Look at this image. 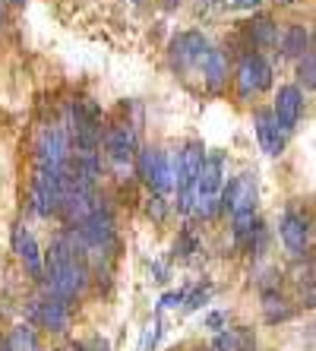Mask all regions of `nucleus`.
I'll list each match as a JSON object with an SVG mask.
<instances>
[{
  "instance_id": "f257e3e1",
  "label": "nucleus",
  "mask_w": 316,
  "mask_h": 351,
  "mask_svg": "<svg viewBox=\"0 0 316 351\" xmlns=\"http://www.w3.org/2000/svg\"><path fill=\"white\" fill-rule=\"evenodd\" d=\"M41 278L48 294L60 298V301H73L82 288L89 285V266L82 260L80 247L73 244V237H57L48 254H41Z\"/></svg>"
},
{
  "instance_id": "f03ea898",
  "label": "nucleus",
  "mask_w": 316,
  "mask_h": 351,
  "mask_svg": "<svg viewBox=\"0 0 316 351\" xmlns=\"http://www.w3.org/2000/svg\"><path fill=\"white\" fill-rule=\"evenodd\" d=\"M219 206L221 213H231L237 237L250 234L253 225H256V180H253V174H241L228 187H221Z\"/></svg>"
},
{
  "instance_id": "7ed1b4c3",
  "label": "nucleus",
  "mask_w": 316,
  "mask_h": 351,
  "mask_svg": "<svg viewBox=\"0 0 316 351\" xmlns=\"http://www.w3.org/2000/svg\"><path fill=\"white\" fill-rule=\"evenodd\" d=\"M225 187V156L221 152H209L203 156L199 165V178H196V199H193V213L212 219L215 213H221L219 196Z\"/></svg>"
},
{
  "instance_id": "20e7f679",
  "label": "nucleus",
  "mask_w": 316,
  "mask_h": 351,
  "mask_svg": "<svg viewBox=\"0 0 316 351\" xmlns=\"http://www.w3.org/2000/svg\"><path fill=\"white\" fill-rule=\"evenodd\" d=\"M206 146L199 139H190L178 152V178H174V196H178V213L190 215L196 199V178H199V165H203Z\"/></svg>"
},
{
  "instance_id": "39448f33",
  "label": "nucleus",
  "mask_w": 316,
  "mask_h": 351,
  "mask_svg": "<svg viewBox=\"0 0 316 351\" xmlns=\"http://www.w3.org/2000/svg\"><path fill=\"white\" fill-rule=\"evenodd\" d=\"M136 171L152 193L165 196L174 190V156L165 149H136Z\"/></svg>"
},
{
  "instance_id": "423d86ee",
  "label": "nucleus",
  "mask_w": 316,
  "mask_h": 351,
  "mask_svg": "<svg viewBox=\"0 0 316 351\" xmlns=\"http://www.w3.org/2000/svg\"><path fill=\"white\" fill-rule=\"evenodd\" d=\"M272 64H269L266 58H263L260 51H247V54H241V60H237V95L241 98H253L260 95V92H266L269 86H272Z\"/></svg>"
},
{
  "instance_id": "0eeeda50",
  "label": "nucleus",
  "mask_w": 316,
  "mask_h": 351,
  "mask_svg": "<svg viewBox=\"0 0 316 351\" xmlns=\"http://www.w3.org/2000/svg\"><path fill=\"white\" fill-rule=\"evenodd\" d=\"M60 199H64V171H54V168H38L32 178V206L38 215H57L60 209Z\"/></svg>"
},
{
  "instance_id": "6e6552de",
  "label": "nucleus",
  "mask_w": 316,
  "mask_h": 351,
  "mask_svg": "<svg viewBox=\"0 0 316 351\" xmlns=\"http://www.w3.org/2000/svg\"><path fill=\"white\" fill-rule=\"evenodd\" d=\"M101 143H105V156H108V162L114 165V171H123V168H130V165L136 162L139 146H136V130H133L130 123H114V127H108Z\"/></svg>"
},
{
  "instance_id": "1a4fd4ad",
  "label": "nucleus",
  "mask_w": 316,
  "mask_h": 351,
  "mask_svg": "<svg viewBox=\"0 0 316 351\" xmlns=\"http://www.w3.org/2000/svg\"><path fill=\"white\" fill-rule=\"evenodd\" d=\"M66 158H70V136H66V130L64 127H45L38 133V143H35V162H38V168L64 171Z\"/></svg>"
},
{
  "instance_id": "9d476101",
  "label": "nucleus",
  "mask_w": 316,
  "mask_h": 351,
  "mask_svg": "<svg viewBox=\"0 0 316 351\" xmlns=\"http://www.w3.org/2000/svg\"><path fill=\"white\" fill-rule=\"evenodd\" d=\"M269 111H272V117L278 121V127H282L284 133H294L297 130V123H300V117H304V89L294 86V82L278 86L276 101H272Z\"/></svg>"
},
{
  "instance_id": "9b49d317",
  "label": "nucleus",
  "mask_w": 316,
  "mask_h": 351,
  "mask_svg": "<svg viewBox=\"0 0 316 351\" xmlns=\"http://www.w3.org/2000/svg\"><path fill=\"white\" fill-rule=\"evenodd\" d=\"M206 51H209V38L203 32H180L178 38H171L168 54L178 70H190V66H199Z\"/></svg>"
},
{
  "instance_id": "f8f14e48",
  "label": "nucleus",
  "mask_w": 316,
  "mask_h": 351,
  "mask_svg": "<svg viewBox=\"0 0 316 351\" xmlns=\"http://www.w3.org/2000/svg\"><path fill=\"white\" fill-rule=\"evenodd\" d=\"M253 127H256V139H260V146L266 156H282L284 152V139H288V133L278 127V121L272 117V111L269 108H263V111H256V117H253Z\"/></svg>"
},
{
  "instance_id": "ddd939ff",
  "label": "nucleus",
  "mask_w": 316,
  "mask_h": 351,
  "mask_svg": "<svg viewBox=\"0 0 316 351\" xmlns=\"http://www.w3.org/2000/svg\"><path fill=\"white\" fill-rule=\"evenodd\" d=\"M278 234H282L284 247H288L294 256H300L304 250H307V244H310V225H307V219H304V215H297V213H291V209L282 215Z\"/></svg>"
},
{
  "instance_id": "4468645a",
  "label": "nucleus",
  "mask_w": 316,
  "mask_h": 351,
  "mask_svg": "<svg viewBox=\"0 0 316 351\" xmlns=\"http://www.w3.org/2000/svg\"><path fill=\"white\" fill-rule=\"evenodd\" d=\"M35 317H38V323L45 329H51V332H66V326H70L66 301H60V298H54V294H48L45 301L35 304Z\"/></svg>"
},
{
  "instance_id": "2eb2a0df",
  "label": "nucleus",
  "mask_w": 316,
  "mask_h": 351,
  "mask_svg": "<svg viewBox=\"0 0 316 351\" xmlns=\"http://www.w3.org/2000/svg\"><path fill=\"white\" fill-rule=\"evenodd\" d=\"M13 250H16L19 263L25 266V272L32 278H41V250H38V241H35L32 231H25V228L13 231Z\"/></svg>"
},
{
  "instance_id": "dca6fc26",
  "label": "nucleus",
  "mask_w": 316,
  "mask_h": 351,
  "mask_svg": "<svg viewBox=\"0 0 316 351\" xmlns=\"http://www.w3.org/2000/svg\"><path fill=\"white\" fill-rule=\"evenodd\" d=\"M278 51L284 58H294L297 60L304 51H310V25L304 23H288L284 29H278Z\"/></svg>"
},
{
  "instance_id": "f3484780",
  "label": "nucleus",
  "mask_w": 316,
  "mask_h": 351,
  "mask_svg": "<svg viewBox=\"0 0 316 351\" xmlns=\"http://www.w3.org/2000/svg\"><path fill=\"white\" fill-rule=\"evenodd\" d=\"M199 70H203V82L209 92H221V86L228 82V58L221 54L219 48H212L203 54V60H199Z\"/></svg>"
},
{
  "instance_id": "a211bd4d",
  "label": "nucleus",
  "mask_w": 316,
  "mask_h": 351,
  "mask_svg": "<svg viewBox=\"0 0 316 351\" xmlns=\"http://www.w3.org/2000/svg\"><path fill=\"white\" fill-rule=\"evenodd\" d=\"M247 38L253 48H276L278 45V23L272 16H253L247 23Z\"/></svg>"
},
{
  "instance_id": "6ab92c4d",
  "label": "nucleus",
  "mask_w": 316,
  "mask_h": 351,
  "mask_svg": "<svg viewBox=\"0 0 316 351\" xmlns=\"http://www.w3.org/2000/svg\"><path fill=\"white\" fill-rule=\"evenodd\" d=\"M263 313H266V323H284V319H291V304L282 294L266 291L263 294Z\"/></svg>"
},
{
  "instance_id": "aec40b11",
  "label": "nucleus",
  "mask_w": 316,
  "mask_h": 351,
  "mask_svg": "<svg viewBox=\"0 0 316 351\" xmlns=\"http://www.w3.org/2000/svg\"><path fill=\"white\" fill-rule=\"evenodd\" d=\"M3 342L10 345V351H38V335H35V329L29 323H19Z\"/></svg>"
},
{
  "instance_id": "412c9836",
  "label": "nucleus",
  "mask_w": 316,
  "mask_h": 351,
  "mask_svg": "<svg viewBox=\"0 0 316 351\" xmlns=\"http://www.w3.org/2000/svg\"><path fill=\"white\" fill-rule=\"evenodd\" d=\"M297 80L307 92H313V86H316V54H313V48L304 51V54L297 58Z\"/></svg>"
},
{
  "instance_id": "4be33fe9",
  "label": "nucleus",
  "mask_w": 316,
  "mask_h": 351,
  "mask_svg": "<svg viewBox=\"0 0 316 351\" xmlns=\"http://www.w3.org/2000/svg\"><path fill=\"white\" fill-rule=\"evenodd\" d=\"M158 339H162V319L155 317L152 323L146 326V332H143V342H139V351H152L155 345H158Z\"/></svg>"
},
{
  "instance_id": "5701e85b",
  "label": "nucleus",
  "mask_w": 316,
  "mask_h": 351,
  "mask_svg": "<svg viewBox=\"0 0 316 351\" xmlns=\"http://www.w3.org/2000/svg\"><path fill=\"white\" fill-rule=\"evenodd\" d=\"M215 351H237V329H228V332L215 335Z\"/></svg>"
},
{
  "instance_id": "b1692460",
  "label": "nucleus",
  "mask_w": 316,
  "mask_h": 351,
  "mask_svg": "<svg viewBox=\"0 0 316 351\" xmlns=\"http://www.w3.org/2000/svg\"><path fill=\"white\" fill-rule=\"evenodd\" d=\"M206 301H209V288H196L190 298H184V307L186 311H199Z\"/></svg>"
},
{
  "instance_id": "393cba45",
  "label": "nucleus",
  "mask_w": 316,
  "mask_h": 351,
  "mask_svg": "<svg viewBox=\"0 0 316 351\" xmlns=\"http://www.w3.org/2000/svg\"><path fill=\"white\" fill-rule=\"evenodd\" d=\"M165 213H168V206H165V196L152 193V199H149V215H155V221H162Z\"/></svg>"
},
{
  "instance_id": "a878e982",
  "label": "nucleus",
  "mask_w": 316,
  "mask_h": 351,
  "mask_svg": "<svg viewBox=\"0 0 316 351\" xmlns=\"http://www.w3.org/2000/svg\"><path fill=\"white\" fill-rule=\"evenodd\" d=\"M184 298L186 294L184 291H168V294H162V301H158V307H178V304H184Z\"/></svg>"
},
{
  "instance_id": "bb28decb",
  "label": "nucleus",
  "mask_w": 316,
  "mask_h": 351,
  "mask_svg": "<svg viewBox=\"0 0 316 351\" xmlns=\"http://www.w3.org/2000/svg\"><path fill=\"white\" fill-rule=\"evenodd\" d=\"M221 326H225V313L221 311H215V313L206 317V329H221Z\"/></svg>"
},
{
  "instance_id": "cd10ccee",
  "label": "nucleus",
  "mask_w": 316,
  "mask_h": 351,
  "mask_svg": "<svg viewBox=\"0 0 316 351\" xmlns=\"http://www.w3.org/2000/svg\"><path fill=\"white\" fill-rule=\"evenodd\" d=\"M263 0H231V7H241V10H256Z\"/></svg>"
},
{
  "instance_id": "c85d7f7f",
  "label": "nucleus",
  "mask_w": 316,
  "mask_h": 351,
  "mask_svg": "<svg viewBox=\"0 0 316 351\" xmlns=\"http://www.w3.org/2000/svg\"><path fill=\"white\" fill-rule=\"evenodd\" d=\"M272 3H278V7H294L297 0H272Z\"/></svg>"
},
{
  "instance_id": "c756f323",
  "label": "nucleus",
  "mask_w": 316,
  "mask_h": 351,
  "mask_svg": "<svg viewBox=\"0 0 316 351\" xmlns=\"http://www.w3.org/2000/svg\"><path fill=\"white\" fill-rule=\"evenodd\" d=\"M178 3H180V0H165V10H174Z\"/></svg>"
},
{
  "instance_id": "7c9ffc66",
  "label": "nucleus",
  "mask_w": 316,
  "mask_h": 351,
  "mask_svg": "<svg viewBox=\"0 0 316 351\" xmlns=\"http://www.w3.org/2000/svg\"><path fill=\"white\" fill-rule=\"evenodd\" d=\"M10 3H13V7H25V0H10Z\"/></svg>"
},
{
  "instance_id": "2f4dec72",
  "label": "nucleus",
  "mask_w": 316,
  "mask_h": 351,
  "mask_svg": "<svg viewBox=\"0 0 316 351\" xmlns=\"http://www.w3.org/2000/svg\"><path fill=\"white\" fill-rule=\"evenodd\" d=\"M0 351H10V345H7V342H0Z\"/></svg>"
},
{
  "instance_id": "473e14b6",
  "label": "nucleus",
  "mask_w": 316,
  "mask_h": 351,
  "mask_svg": "<svg viewBox=\"0 0 316 351\" xmlns=\"http://www.w3.org/2000/svg\"><path fill=\"white\" fill-rule=\"evenodd\" d=\"M0 25H3V10H0Z\"/></svg>"
},
{
  "instance_id": "72a5a7b5",
  "label": "nucleus",
  "mask_w": 316,
  "mask_h": 351,
  "mask_svg": "<svg viewBox=\"0 0 316 351\" xmlns=\"http://www.w3.org/2000/svg\"><path fill=\"white\" fill-rule=\"evenodd\" d=\"M130 3H139V0H130Z\"/></svg>"
}]
</instances>
